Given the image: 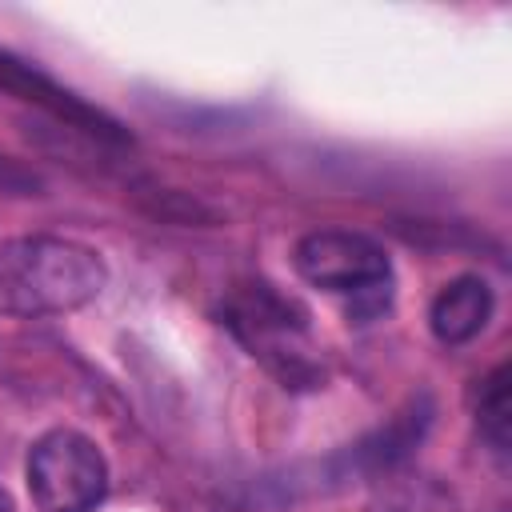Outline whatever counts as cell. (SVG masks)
I'll use <instances>...</instances> for the list:
<instances>
[{
    "label": "cell",
    "mask_w": 512,
    "mask_h": 512,
    "mask_svg": "<svg viewBox=\"0 0 512 512\" xmlns=\"http://www.w3.org/2000/svg\"><path fill=\"white\" fill-rule=\"evenodd\" d=\"M108 284V264L96 248L64 236H16L0 244V312L4 316H64L92 304Z\"/></svg>",
    "instance_id": "cell-1"
},
{
    "label": "cell",
    "mask_w": 512,
    "mask_h": 512,
    "mask_svg": "<svg viewBox=\"0 0 512 512\" xmlns=\"http://www.w3.org/2000/svg\"><path fill=\"white\" fill-rule=\"evenodd\" d=\"M0 88L20 96V100H28V104H36V108H44V112H52L56 120H64L76 132H88V136H100V140H124V132H120V124L112 116H104L100 108L84 104L80 96L60 88L40 68L16 60L12 52H0Z\"/></svg>",
    "instance_id": "cell-5"
},
{
    "label": "cell",
    "mask_w": 512,
    "mask_h": 512,
    "mask_svg": "<svg viewBox=\"0 0 512 512\" xmlns=\"http://www.w3.org/2000/svg\"><path fill=\"white\" fill-rule=\"evenodd\" d=\"M492 308H496V296H492L488 280H480V276H456L428 304L432 336L440 344H448V348L468 344L472 336H480L488 328Z\"/></svg>",
    "instance_id": "cell-6"
},
{
    "label": "cell",
    "mask_w": 512,
    "mask_h": 512,
    "mask_svg": "<svg viewBox=\"0 0 512 512\" xmlns=\"http://www.w3.org/2000/svg\"><path fill=\"white\" fill-rule=\"evenodd\" d=\"M20 184H28V180L20 176V168H16L8 156H0V188H20Z\"/></svg>",
    "instance_id": "cell-8"
},
{
    "label": "cell",
    "mask_w": 512,
    "mask_h": 512,
    "mask_svg": "<svg viewBox=\"0 0 512 512\" xmlns=\"http://www.w3.org/2000/svg\"><path fill=\"white\" fill-rule=\"evenodd\" d=\"M28 492L40 512H96L108 496V460L76 428H52L28 448Z\"/></svg>",
    "instance_id": "cell-3"
},
{
    "label": "cell",
    "mask_w": 512,
    "mask_h": 512,
    "mask_svg": "<svg viewBox=\"0 0 512 512\" xmlns=\"http://www.w3.org/2000/svg\"><path fill=\"white\" fill-rule=\"evenodd\" d=\"M476 428L484 444L504 456L508 452V364H496L476 392Z\"/></svg>",
    "instance_id": "cell-7"
},
{
    "label": "cell",
    "mask_w": 512,
    "mask_h": 512,
    "mask_svg": "<svg viewBox=\"0 0 512 512\" xmlns=\"http://www.w3.org/2000/svg\"><path fill=\"white\" fill-rule=\"evenodd\" d=\"M292 264L308 284H316L324 292L372 300V308L388 304L392 264H388L384 248L364 232H348V228L308 232V236H300Z\"/></svg>",
    "instance_id": "cell-4"
},
{
    "label": "cell",
    "mask_w": 512,
    "mask_h": 512,
    "mask_svg": "<svg viewBox=\"0 0 512 512\" xmlns=\"http://www.w3.org/2000/svg\"><path fill=\"white\" fill-rule=\"evenodd\" d=\"M224 328L284 384V388H316L324 380L312 344H308V320L304 312L284 300L268 284H244L228 296L220 312Z\"/></svg>",
    "instance_id": "cell-2"
},
{
    "label": "cell",
    "mask_w": 512,
    "mask_h": 512,
    "mask_svg": "<svg viewBox=\"0 0 512 512\" xmlns=\"http://www.w3.org/2000/svg\"><path fill=\"white\" fill-rule=\"evenodd\" d=\"M0 512H12V496H8V488L0 484Z\"/></svg>",
    "instance_id": "cell-9"
}]
</instances>
